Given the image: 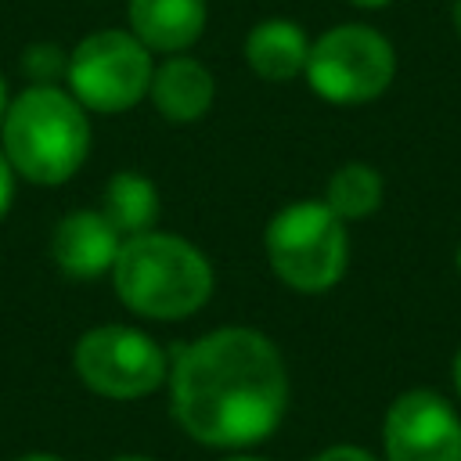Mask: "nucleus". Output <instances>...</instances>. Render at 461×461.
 <instances>
[{
    "label": "nucleus",
    "instance_id": "obj_20",
    "mask_svg": "<svg viewBox=\"0 0 461 461\" xmlns=\"http://www.w3.org/2000/svg\"><path fill=\"white\" fill-rule=\"evenodd\" d=\"M4 115H7V90H4V79H0V122H4Z\"/></svg>",
    "mask_w": 461,
    "mask_h": 461
},
{
    "label": "nucleus",
    "instance_id": "obj_6",
    "mask_svg": "<svg viewBox=\"0 0 461 461\" xmlns=\"http://www.w3.org/2000/svg\"><path fill=\"white\" fill-rule=\"evenodd\" d=\"M68 83L79 104L94 112H122L151 86V58L130 32H94L68 58Z\"/></svg>",
    "mask_w": 461,
    "mask_h": 461
},
{
    "label": "nucleus",
    "instance_id": "obj_5",
    "mask_svg": "<svg viewBox=\"0 0 461 461\" xmlns=\"http://www.w3.org/2000/svg\"><path fill=\"white\" fill-rule=\"evenodd\" d=\"M393 43L367 25H335L306 54V79L313 94L335 104H360L393 83Z\"/></svg>",
    "mask_w": 461,
    "mask_h": 461
},
{
    "label": "nucleus",
    "instance_id": "obj_15",
    "mask_svg": "<svg viewBox=\"0 0 461 461\" xmlns=\"http://www.w3.org/2000/svg\"><path fill=\"white\" fill-rule=\"evenodd\" d=\"M22 68L32 76V79H40V86H47L54 76H61V68H68L65 65V54H61V47H54V43H32L29 50H25V58H22Z\"/></svg>",
    "mask_w": 461,
    "mask_h": 461
},
{
    "label": "nucleus",
    "instance_id": "obj_4",
    "mask_svg": "<svg viewBox=\"0 0 461 461\" xmlns=\"http://www.w3.org/2000/svg\"><path fill=\"white\" fill-rule=\"evenodd\" d=\"M267 256L274 274L299 292L331 288L349 256L342 220L324 202H295L267 227Z\"/></svg>",
    "mask_w": 461,
    "mask_h": 461
},
{
    "label": "nucleus",
    "instance_id": "obj_16",
    "mask_svg": "<svg viewBox=\"0 0 461 461\" xmlns=\"http://www.w3.org/2000/svg\"><path fill=\"white\" fill-rule=\"evenodd\" d=\"M313 461H375L367 450H360V447H349V443H342V447H328V450H321Z\"/></svg>",
    "mask_w": 461,
    "mask_h": 461
},
{
    "label": "nucleus",
    "instance_id": "obj_10",
    "mask_svg": "<svg viewBox=\"0 0 461 461\" xmlns=\"http://www.w3.org/2000/svg\"><path fill=\"white\" fill-rule=\"evenodd\" d=\"M130 25L144 47L180 50L205 29V0H130Z\"/></svg>",
    "mask_w": 461,
    "mask_h": 461
},
{
    "label": "nucleus",
    "instance_id": "obj_8",
    "mask_svg": "<svg viewBox=\"0 0 461 461\" xmlns=\"http://www.w3.org/2000/svg\"><path fill=\"white\" fill-rule=\"evenodd\" d=\"M382 443L389 461H461V418L432 389H411L385 411Z\"/></svg>",
    "mask_w": 461,
    "mask_h": 461
},
{
    "label": "nucleus",
    "instance_id": "obj_12",
    "mask_svg": "<svg viewBox=\"0 0 461 461\" xmlns=\"http://www.w3.org/2000/svg\"><path fill=\"white\" fill-rule=\"evenodd\" d=\"M306 54H310V43H306L303 29L285 18L259 22L245 40L249 68L270 83H281V79H292L295 72H303Z\"/></svg>",
    "mask_w": 461,
    "mask_h": 461
},
{
    "label": "nucleus",
    "instance_id": "obj_17",
    "mask_svg": "<svg viewBox=\"0 0 461 461\" xmlns=\"http://www.w3.org/2000/svg\"><path fill=\"white\" fill-rule=\"evenodd\" d=\"M11 194H14V180H11V162H7V155H0V220H4L7 205H11Z\"/></svg>",
    "mask_w": 461,
    "mask_h": 461
},
{
    "label": "nucleus",
    "instance_id": "obj_11",
    "mask_svg": "<svg viewBox=\"0 0 461 461\" xmlns=\"http://www.w3.org/2000/svg\"><path fill=\"white\" fill-rule=\"evenodd\" d=\"M151 97L155 108L173 122H194L212 104V76L191 58H169L151 76Z\"/></svg>",
    "mask_w": 461,
    "mask_h": 461
},
{
    "label": "nucleus",
    "instance_id": "obj_23",
    "mask_svg": "<svg viewBox=\"0 0 461 461\" xmlns=\"http://www.w3.org/2000/svg\"><path fill=\"white\" fill-rule=\"evenodd\" d=\"M115 461H151V457H133V454H130V457H115Z\"/></svg>",
    "mask_w": 461,
    "mask_h": 461
},
{
    "label": "nucleus",
    "instance_id": "obj_3",
    "mask_svg": "<svg viewBox=\"0 0 461 461\" xmlns=\"http://www.w3.org/2000/svg\"><path fill=\"white\" fill-rule=\"evenodd\" d=\"M90 148V126L76 97L58 86H29L4 115V155L36 184L68 180Z\"/></svg>",
    "mask_w": 461,
    "mask_h": 461
},
{
    "label": "nucleus",
    "instance_id": "obj_24",
    "mask_svg": "<svg viewBox=\"0 0 461 461\" xmlns=\"http://www.w3.org/2000/svg\"><path fill=\"white\" fill-rule=\"evenodd\" d=\"M227 461H263V457H227Z\"/></svg>",
    "mask_w": 461,
    "mask_h": 461
},
{
    "label": "nucleus",
    "instance_id": "obj_22",
    "mask_svg": "<svg viewBox=\"0 0 461 461\" xmlns=\"http://www.w3.org/2000/svg\"><path fill=\"white\" fill-rule=\"evenodd\" d=\"M353 4H357V7H385L389 0H353Z\"/></svg>",
    "mask_w": 461,
    "mask_h": 461
},
{
    "label": "nucleus",
    "instance_id": "obj_13",
    "mask_svg": "<svg viewBox=\"0 0 461 461\" xmlns=\"http://www.w3.org/2000/svg\"><path fill=\"white\" fill-rule=\"evenodd\" d=\"M101 216L112 223V230L122 238H137L148 234L155 216H158V194L151 187V180L137 176V173H119L108 180L104 187V209Z\"/></svg>",
    "mask_w": 461,
    "mask_h": 461
},
{
    "label": "nucleus",
    "instance_id": "obj_7",
    "mask_svg": "<svg viewBox=\"0 0 461 461\" xmlns=\"http://www.w3.org/2000/svg\"><path fill=\"white\" fill-rule=\"evenodd\" d=\"M76 371L97 396L137 400L162 385L166 353L137 328L104 324L76 342Z\"/></svg>",
    "mask_w": 461,
    "mask_h": 461
},
{
    "label": "nucleus",
    "instance_id": "obj_19",
    "mask_svg": "<svg viewBox=\"0 0 461 461\" xmlns=\"http://www.w3.org/2000/svg\"><path fill=\"white\" fill-rule=\"evenodd\" d=\"M454 385H457V393H461V349H457V357H454Z\"/></svg>",
    "mask_w": 461,
    "mask_h": 461
},
{
    "label": "nucleus",
    "instance_id": "obj_14",
    "mask_svg": "<svg viewBox=\"0 0 461 461\" xmlns=\"http://www.w3.org/2000/svg\"><path fill=\"white\" fill-rule=\"evenodd\" d=\"M324 205L339 220L371 216L382 205V176L364 162H346L342 169L331 173L328 191H324Z\"/></svg>",
    "mask_w": 461,
    "mask_h": 461
},
{
    "label": "nucleus",
    "instance_id": "obj_9",
    "mask_svg": "<svg viewBox=\"0 0 461 461\" xmlns=\"http://www.w3.org/2000/svg\"><path fill=\"white\" fill-rule=\"evenodd\" d=\"M122 241L101 212H72L54 230V263L72 277H97L115 267Z\"/></svg>",
    "mask_w": 461,
    "mask_h": 461
},
{
    "label": "nucleus",
    "instance_id": "obj_21",
    "mask_svg": "<svg viewBox=\"0 0 461 461\" xmlns=\"http://www.w3.org/2000/svg\"><path fill=\"white\" fill-rule=\"evenodd\" d=\"M18 461H61V457H54V454H29V457H18Z\"/></svg>",
    "mask_w": 461,
    "mask_h": 461
},
{
    "label": "nucleus",
    "instance_id": "obj_18",
    "mask_svg": "<svg viewBox=\"0 0 461 461\" xmlns=\"http://www.w3.org/2000/svg\"><path fill=\"white\" fill-rule=\"evenodd\" d=\"M450 18H454V32L461 36V0H454V11H450Z\"/></svg>",
    "mask_w": 461,
    "mask_h": 461
},
{
    "label": "nucleus",
    "instance_id": "obj_25",
    "mask_svg": "<svg viewBox=\"0 0 461 461\" xmlns=\"http://www.w3.org/2000/svg\"><path fill=\"white\" fill-rule=\"evenodd\" d=\"M457 270H461V245H457Z\"/></svg>",
    "mask_w": 461,
    "mask_h": 461
},
{
    "label": "nucleus",
    "instance_id": "obj_1",
    "mask_svg": "<svg viewBox=\"0 0 461 461\" xmlns=\"http://www.w3.org/2000/svg\"><path fill=\"white\" fill-rule=\"evenodd\" d=\"M288 375L274 342L252 328H220L173 364V414L205 447L267 439L285 414Z\"/></svg>",
    "mask_w": 461,
    "mask_h": 461
},
{
    "label": "nucleus",
    "instance_id": "obj_2",
    "mask_svg": "<svg viewBox=\"0 0 461 461\" xmlns=\"http://www.w3.org/2000/svg\"><path fill=\"white\" fill-rule=\"evenodd\" d=\"M115 292L144 317L173 321L194 313L212 292V270L205 256L184 238L137 234L126 238L115 256Z\"/></svg>",
    "mask_w": 461,
    "mask_h": 461
}]
</instances>
